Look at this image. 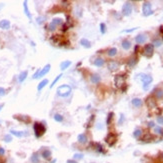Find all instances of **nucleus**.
Listing matches in <instances>:
<instances>
[{
  "label": "nucleus",
  "instance_id": "40",
  "mask_svg": "<svg viewBox=\"0 0 163 163\" xmlns=\"http://www.w3.org/2000/svg\"><path fill=\"white\" fill-rule=\"evenodd\" d=\"M112 116H113V113H109V115H108V119H107V123H108V124L110 123V120H111Z\"/></svg>",
  "mask_w": 163,
  "mask_h": 163
},
{
  "label": "nucleus",
  "instance_id": "4",
  "mask_svg": "<svg viewBox=\"0 0 163 163\" xmlns=\"http://www.w3.org/2000/svg\"><path fill=\"white\" fill-rule=\"evenodd\" d=\"M142 12L144 16H149L152 14V7H151V3L148 1H145L142 5Z\"/></svg>",
  "mask_w": 163,
  "mask_h": 163
},
{
  "label": "nucleus",
  "instance_id": "13",
  "mask_svg": "<svg viewBox=\"0 0 163 163\" xmlns=\"http://www.w3.org/2000/svg\"><path fill=\"white\" fill-rule=\"evenodd\" d=\"M50 64H47L46 66L43 68V69H41L40 70V73H39V75H38V78H40V77H42V76H44V75H46L48 72H49V70H50Z\"/></svg>",
  "mask_w": 163,
  "mask_h": 163
},
{
  "label": "nucleus",
  "instance_id": "21",
  "mask_svg": "<svg viewBox=\"0 0 163 163\" xmlns=\"http://www.w3.org/2000/svg\"><path fill=\"white\" fill-rule=\"evenodd\" d=\"M48 84V79H43L39 84H38V86H37V89H38V91H40V90H42V88H44L45 86Z\"/></svg>",
  "mask_w": 163,
  "mask_h": 163
},
{
  "label": "nucleus",
  "instance_id": "41",
  "mask_svg": "<svg viewBox=\"0 0 163 163\" xmlns=\"http://www.w3.org/2000/svg\"><path fill=\"white\" fill-rule=\"evenodd\" d=\"M39 73H40V70H37V71L34 73V75H33V79H36V78H38V75H39Z\"/></svg>",
  "mask_w": 163,
  "mask_h": 163
},
{
  "label": "nucleus",
  "instance_id": "47",
  "mask_svg": "<svg viewBox=\"0 0 163 163\" xmlns=\"http://www.w3.org/2000/svg\"><path fill=\"white\" fill-rule=\"evenodd\" d=\"M148 126H149V127H154V126H155V124H154V122H153V121H150V122L148 123Z\"/></svg>",
  "mask_w": 163,
  "mask_h": 163
},
{
  "label": "nucleus",
  "instance_id": "32",
  "mask_svg": "<svg viewBox=\"0 0 163 163\" xmlns=\"http://www.w3.org/2000/svg\"><path fill=\"white\" fill-rule=\"evenodd\" d=\"M81 159H83L82 153H75L74 154V160H81Z\"/></svg>",
  "mask_w": 163,
  "mask_h": 163
},
{
  "label": "nucleus",
  "instance_id": "35",
  "mask_svg": "<svg viewBox=\"0 0 163 163\" xmlns=\"http://www.w3.org/2000/svg\"><path fill=\"white\" fill-rule=\"evenodd\" d=\"M154 131H155V133H157V134H161L162 133V128L160 127V126H156L155 128H154Z\"/></svg>",
  "mask_w": 163,
  "mask_h": 163
},
{
  "label": "nucleus",
  "instance_id": "12",
  "mask_svg": "<svg viewBox=\"0 0 163 163\" xmlns=\"http://www.w3.org/2000/svg\"><path fill=\"white\" fill-rule=\"evenodd\" d=\"M146 40H147V36L144 35V34H139L135 38V41L138 43V44H142V43H144Z\"/></svg>",
  "mask_w": 163,
  "mask_h": 163
},
{
  "label": "nucleus",
  "instance_id": "28",
  "mask_svg": "<svg viewBox=\"0 0 163 163\" xmlns=\"http://www.w3.org/2000/svg\"><path fill=\"white\" fill-rule=\"evenodd\" d=\"M116 54H117V49H116V48H114V47L108 50V55H109L110 57H113V56H115Z\"/></svg>",
  "mask_w": 163,
  "mask_h": 163
},
{
  "label": "nucleus",
  "instance_id": "51",
  "mask_svg": "<svg viewBox=\"0 0 163 163\" xmlns=\"http://www.w3.org/2000/svg\"><path fill=\"white\" fill-rule=\"evenodd\" d=\"M2 7H3V4H0V9H1Z\"/></svg>",
  "mask_w": 163,
  "mask_h": 163
},
{
  "label": "nucleus",
  "instance_id": "15",
  "mask_svg": "<svg viewBox=\"0 0 163 163\" xmlns=\"http://www.w3.org/2000/svg\"><path fill=\"white\" fill-rule=\"evenodd\" d=\"M0 28L1 29H5V30H7V29H9L10 28V22L8 20H1L0 21Z\"/></svg>",
  "mask_w": 163,
  "mask_h": 163
},
{
  "label": "nucleus",
  "instance_id": "14",
  "mask_svg": "<svg viewBox=\"0 0 163 163\" xmlns=\"http://www.w3.org/2000/svg\"><path fill=\"white\" fill-rule=\"evenodd\" d=\"M118 63L115 62V61H110L109 63H108V69H109L110 71H115L118 69Z\"/></svg>",
  "mask_w": 163,
  "mask_h": 163
},
{
  "label": "nucleus",
  "instance_id": "52",
  "mask_svg": "<svg viewBox=\"0 0 163 163\" xmlns=\"http://www.w3.org/2000/svg\"><path fill=\"white\" fill-rule=\"evenodd\" d=\"M2 107H3V105H0V110L2 109Z\"/></svg>",
  "mask_w": 163,
  "mask_h": 163
},
{
  "label": "nucleus",
  "instance_id": "30",
  "mask_svg": "<svg viewBox=\"0 0 163 163\" xmlns=\"http://www.w3.org/2000/svg\"><path fill=\"white\" fill-rule=\"evenodd\" d=\"M136 62H137V58L132 57V58H130V60L128 61V65L130 67H132V66H134V65L136 64Z\"/></svg>",
  "mask_w": 163,
  "mask_h": 163
},
{
  "label": "nucleus",
  "instance_id": "43",
  "mask_svg": "<svg viewBox=\"0 0 163 163\" xmlns=\"http://www.w3.org/2000/svg\"><path fill=\"white\" fill-rule=\"evenodd\" d=\"M5 154V150L2 148V147H0V156H2Z\"/></svg>",
  "mask_w": 163,
  "mask_h": 163
},
{
  "label": "nucleus",
  "instance_id": "6",
  "mask_svg": "<svg viewBox=\"0 0 163 163\" xmlns=\"http://www.w3.org/2000/svg\"><path fill=\"white\" fill-rule=\"evenodd\" d=\"M132 12V4L130 2H125L122 7V13L125 16H129Z\"/></svg>",
  "mask_w": 163,
  "mask_h": 163
},
{
  "label": "nucleus",
  "instance_id": "7",
  "mask_svg": "<svg viewBox=\"0 0 163 163\" xmlns=\"http://www.w3.org/2000/svg\"><path fill=\"white\" fill-rule=\"evenodd\" d=\"M154 52V46L153 44H147L144 49H143V54L146 56V57H151L152 54Z\"/></svg>",
  "mask_w": 163,
  "mask_h": 163
},
{
  "label": "nucleus",
  "instance_id": "20",
  "mask_svg": "<svg viewBox=\"0 0 163 163\" xmlns=\"http://www.w3.org/2000/svg\"><path fill=\"white\" fill-rule=\"evenodd\" d=\"M90 80H91V82H92V83H94V84H97V83H99V82H100L101 78H100V76H99V75L94 74V75H92V76H91Z\"/></svg>",
  "mask_w": 163,
  "mask_h": 163
},
{
  "label": "nucleus",
  "instance_id": "23",
  "mask_svg": "<svg viewBox=\"0 0 163 163\" xmlns=\"http://www.w3.org/2000/svg\"><path fill=\"white\" fill-rule=\"evenodd\" d=\"M94 65H95V66H97V67H101V66H103V65H104V60L102 58H97L94 61Z\"/></svg>",
  "mask_w": 163,
  "mask_h": 163
},
{
  "label": "nucleus",
  "instance_id": "45",
  "mask_svg": "<svg viewBox=\"0 0 163 163\" xmlns=\"http://www.w3.org/2000/svg\"><path fill=\"white\" fill-rule=\"evenodd\" d=\"M137 28L135 27V28H131V29H128V30H123V32H132V31H134V30H136Z\"/></svg>",
  "mask_w": 163,
  "mask_h": 163
},
{
  "label": "nucleus",
  "instance_id": "49",
  "mask_svg": "<svg viewBox=\"0 0 163 163\" xmlns=\"http://www.w3.org/2000/svg\"><path fill=\"white\" fill-rule=\"evenodd\" d=\"M67 163H78V162L75 160H67Z\"/></svg>",
  "mask_w": 163,
  "mask_h": 163
},
{
  "label": "nucleus",
  "instance_id": "36",
  "mask_svg": "<svg viewBox=\"0 0 163 163\" xmlns=\"http://www.w3.org/2000/svg\"><path fill=\"white\" fill-rule=\"evenodd\" d=\"M100 31H101L102 34H104L105 32H106V26H105L104 23H101V24H100Z\"/></svg>",
  "mask_w": 163,
  "mask_h": 163
},
{
  "label": "nucleus",
  "instance_id": "5",
  "mask_svg": "<svg viewBox=\"0 0 163 163\" xmlns=\"http://www.w3.org/2000/svg\"><path fill=\"white\" fill-rule=\"evenodd\" d=\"M62 24V19L61 18H54L51 22L49 23L48 25V28L50 31H53V30H55L56 29V26L58 25H61Z\"/></svg>",
  "mask_w": 163,
  "mask_h": 163
},
{
  "label": "nucleus",
  "instance_id": "8",
  "mask_svg": "<svg viewBox=\"0 0 163 163\" xmlns=\"http://www.w3.org/2000/svg\"><path fill=\"white\" fill-rule=\"evenodd\" d=\"M114 81H115V85L117 87H121V86L125 83V77L123 75H116Z\"/></svg>",
  "mask_w": 163,
  "mask_h": 163
},
{
  "label": "nucleus",
  "instance_id": "3",
  "mask_svg": "<svg viewBox=\"0 0 163 163\" xmlns=\"http://www.w3.org/2000/svg\"><path fill=\"white\" fill-rule=\"evenodd\" d=\"M33 128H34L35 136H36L37 138L41 137L43 134H44V132H45V127H44V125H43V124H41V123L35 122V123H34V126H33Z\"/></svg>",
  "mask_w": 163,
  "mask_h": 163
},
{
  "label": "nucleus",
  "instance_id": "48",
  "mask_svg": "<svg viewBox=\"0 0 163 163\" xmlns=\"http://www.w3.org/2000/svg\"><path fill=\"white\" fill-rule=\"evenodd\" d=\"M123 120H124V116H123V115H121V119H120V120H119V124H122Z\"/></svg>",
  "mask_w": 163,
  "mask_h": 163
},
{
  "label": "nucleus",
  "instance_id": "50",
  "mask_svg": "<svg viewBox=\"0 0 163 163\" xmlns=\"http://www.w3.org/2000/svg\"><path fill=\"white\" fill-rule=\"evenodd\" d=\"M160 31H161L162 33H163V26H161V27H160Z\"/></svg>",
  "mask_w": 163,
  "mask_h": 163
},
{
  "label": "nucleus",
  "instance_id": "19",
  "mask_svg": "<svg viewBox=\"0 0 163 163\" xmlns=\"http://www.w3.org/2000/svg\"><path fill=\"white\" fill-rule=\"evenodd\" d=\"M70 65H71V61H69V60L63 61V62H61V64H60V68H61V70H65L66 68H68Z\"/></svg>",
  "mask_w": 163,
  "mask_h": 163
},
{
  "label": "nucleus",
  "instance_id": "16",
  "mask_svg": "<svg viewBox=\"0 0 163 163\" xmlns=\"http://www.w3.org/2000/svg\"><path fill=\"white\" fill-rule=\"evenodd\" d=\"M80 44H81L82 46L86 47V48H90V47H91V43H90V41L87 40L86 38H82V39L80 40Z\"/></svg>",
  "mask_w": 163,
  "mask_h": 163
},
{
  "label": "nucleus",
  "instance_id": "22",
  "mask_svg": "<svg viewBox=\"0 0 163 163\" xmlns=\"http://www.w3.org/2000/svg\"><path fill=\"white\" fill-rule=\"evenodd\" d=\"M23 7H24V11H25V14H26V16L31 20L32 19V16H31V14H30V12H29V9H28V5H27V1H24L23 2Z\"/></svg>",
  "mask_w": 163,
  "mask_h": 163
},
{
  "label": "nucleus",
  "instance_id": "26",
  "mask_svg": "<svg viewBox=\"0 0 163 163\" xmlns=\"http://www.w3.org/2000/svg\"><path fill=\"white\" fill-rule=\"evenodd\" d=\"M132 104L135 106V107H140L141 105H142V100L139 99V98H134L132 100Z\"/></svg>",
  "mask_w": 163,
  "mask_h": 163
},
{
  "label": "nucleus",
  "instance_id": "2",
  "mask_svg": "<svg viewBox=\"0 0 163 163\" xmlns=\"http://www.w3.org/2000/svg\"><path fill=\"white\" fill-rule=\"evenodd\" d=\"M138 78L143 82V89L144 90H148L149 86H150V83L152 82V77H151V76L146 75V74H139Z\"/></svg>",
  "mask_w": 163,
  "mask_h": 163
},
{
  "label": "nucleus",
  "instance_id": "10",
  "mask_svg": "<svg viewBox=\"0 0 163 163\" xmlns=\"http://www.w3.org/2000/svg\"><path fill=\"white\" fill-rule=\"evenodd\" d=\"M115 141H116V136L114 135V134H109L107 137H106V142L109 144L110 146H112L114 143H115Z\"/></svg>",
  "mask_w": 163,
  "mask_h": 163
},
{
  "label": "nucleus",
  "instance_id": "25",
  "mask_svg": "<svg viewBox=\"0 0 163 163\" xmlns=\"http://www.w3.org/2000/svg\"><path fill=\"white\" fill-rule=\"evenodd\" d=\"M122 47H123V49L128 50L130 47H131V43H130V41H128V40H123L122 41Z\"/></svg>",
  "mask_w": 163,
  "mask_h": 163
},
{
  "label": "nucleus",
  "instance_id": "44",
  "mask_svg": "<svg viewBox=\"0 0 163 163\" xmlns=\"http://www.w3.org/2000/svg\"><path fill=\"white\" fill-rule=\"evenodd\" d=\"M154 45H155V46H160V45H161V42L158 41V40H155V41H154ZM154 45H153V46H154Z\"/></svg>",
  "mask_w": 163,
  "mask_h": 163
},
{
  "label": "nucleus",
  "instance_id": "9",
  "mask_svg": "<svg viewBox=\"0 0 163 163\" xmlns=\"http://www.w3.org/2000/svg\"><path fill=\"white\" fill-rule=\"evenodd\" d=\"M10 133L12 135L16 136V137H24V136H27L28 133L27 131H17V130H10Z\"/></svg>",
  "mask_w": 163,
  "mask_h": 163
},
{
  "label": "nucleus",
  "instance_id": "18",
  "mask_svg": "<svg viewBox=\"0 0 163 163\" xmlns=\"http://www.w3.org/2000/svg\"><path fill=\"white\" fill-rule=\"evenodd\" d=\"M27 75H28V72H27V71L21 72V73L19 74V76H18V81H19V82H23V81L26 79Z\"/></svg>",
  "mask_w": 163,
  "mask_h": 163
},
{
  "label": "nucleus",
  "instance_id": "39",
  "mask_svg": "<svg viewBox=\"0 0 163 163\" xmlns=\"http://www.w3.org/2000/svg\"><path fill=\"white\" fill-rule=\"evenodd\" d=\"M157 122L159 124H163V117L162 116H158L157 117Z\"/></svg>",
  "mask_w": 163,
  "mask_h": 163
},
{
  "label": "nucleus",
  "instance_id": "1",
  "mask_svg": "<svg viewBox=\"0 0 163 163\" xmlns=\"http://www.w3.org/2000/svg\"><path fill=\"white\" fill-rule=\"evenodd\" d=\"M72 89L68 85H61L57 88V94L61 97H67L70 95Z\"/></svg>",
  "mask_w": 163,
  "mask_h": 163
},
{
  "label": "nucleus",
  "instance_id": "31",
  "mask_svg": "<svg viewBox=\"0 0 163 163\" xmlns=\"http://www.w3.org/2000/svg\"><path fill=\"white\" fill-rule=\"evenodd\" d=\"M54 119H55V121H57V122H62L63 121V116L60 115V114H55L54 115Z\"/></svg>",
  "mask_w": 163,
  "mask_h": 163
},
{
  "label": "nucleus",
  "instance_id": "37",
  "mask_svg": "<svg viewBox=\"0 0 163 163\" xmlns=\"http://www.w3.org/2000/svg\"><path fill=\"white\" fill-rule=\"evenodd\" d=\"M11 140H12V137L10 136L9 134L4 136V141H5V142H11Z\"/></svg>",
  "mask_w": 163,
  "mask_h": 163
},
{
  "label": "nucleus",
  "instance_id": "11",
  "mask_svg": "<svg viewBox=\"0 0 163 163\" xmlns=\"http://www.w3.org/2000/svg\"><path fill=\"white\" fill-rule=\"evenodd\" d=\"M146 104H147V106L149 108H154L156 106V101H155V99L153 98V97L150 96V97H148L147 100H146Z\"/></svg>",
  "mask_w": 163,
  "mask_h": 163
},
{
  "label": "nucleus",
  "instance_id": "33",
  "mask_svg": "<svg viewBox=\"0 0 163 163\" xmlns=\"http://www.w3.org/2000/svg\"><path fill=\"white\" fill-rule=\"evenodd\" d=\"M156 97L157 98H162L163 97V90H161V89H158L157 91H156Z\"/></svg>",
  "mask_w": 163,
  "mask_h": 163
},
{
  "label": "nucleus",
  "instance_id": "27",
  "mask_svg": "<svg viewBox=\"0 0 163 163\" xmlns=\"http://www.w3.org/2000/svg\"><path fill=\"white\" fill-rule=\"evenodd\" d=\"M31 162L32 163H39V156H38V154L37 153H34L33 155L31 156Z\"/></svg>",
  "mask_w": 163,
  "mask_h": 163
},
{
  "label": "nucleus",
  "instance_id": "38",
  "mask_svg": "<svg viewBox=\"0 0 163 163\" xmlns=\"http://www.w3.org/2000/svg\"><path fill=\"white\" fill-rule=\"evenodd\" d=\"M44 20H45V17L40 16V17H38V18H37V23H38V24H41V23H42Z\"/></svg>",
  "mask_w": 163,
  "mask_h": 163
},
{
  "label": "nucleus",
  "instance_id": "34",
  "mask_svg": "<svg viewBox=\"0 0 163 163\" xmlns=\"http://www.w3.org/2000/svg\"><path fill=\"white\" fill-rule=\"evenodd\" d=\"M61 76H62V74H59V75L57 76V77H56L55 79H54V81H53V82H52V84L50 85V87H51V88H52V87H53V86H54V85H55V84H56V82H57V81H58V80H59V79L61 78Z\"/></svg>",
  "mask_w": 163,
  "mask_h": 163
},
{
  "label": "nucleus",
  "instance_id": "17",
  "mask_svg": "<svg viewBox=\"0 0 163 163\" xmlns=\"http://www.w3.org/2000/svg\"><path fill=\"white\" fill-rule=\"evenodd\" d=\"M77 140H78L79 143L84 144V143L87 142V136H86L85 134H79L78 137H77Z\"/></svg>",
  "mask_w": 163,
  "mask_h": 163
},
{
  "label": "nucleus",
  "instance_id": "42",
  "mask_svg": "<svg viewBox=\"0 0 163 163\" xmlns=\"http://www.w3.org/2000/svg\"><path fill=\"white\" fill-rule=\"evenodd\" d=\"M3 95H5V89L0 87V96H3Z\"/></svg>",
  "mask_w": 163,
  "mask_h": 163
},
{
  "label": "nucleus",
  "instance_id": "46",
  "mask_svg": "<svg viewBox=\"0 0 163 163\" xmlns=\"http://www.w3.org/2000/svg\"><path fill=\"white\" fill-rule=\"evenodd\" d=\"M102 128H103L102 123H97V129H102Z\"/></svg>",
  "mask_w": 163,
  "mask_h": 163
},
{
  "label": "nucleus",
  "instance_id": "29",
  "mask_svg": "<svg viewBox=\"0 0 163 163\" xmlns=\"http://www.w3.org/2000/svg\"><path fill=\"white\" fill-rule=\"evenodd\" d=\"M141 134H142V130L141 129H135V131L133 132V136L135 138H139L141 136Z\"/></svg>",
  "mask_w": 163,
  "mask_h": 163
},
{
  "label": "nucleus",
  "instance_id": "24",
  "mask_svg": "<svg viewBox=\"0 0 163 163\" xmlns=\"http://www.w3.org/2000/svg\"><path fill=\"white\" fill-rule=\"evenodd\" d=\"M51 156V151L48 150V149H45V150H43L42 152V157L44 158V159H49Z\"/></svg>",
  "mask_w": 163,
  "mask_h": 163
}]
</instances>
